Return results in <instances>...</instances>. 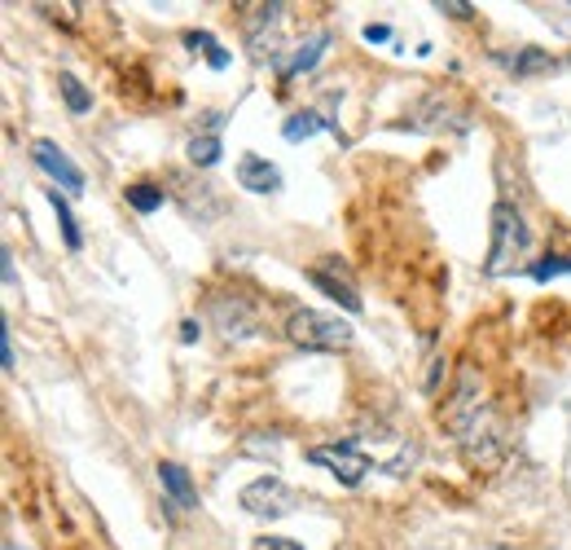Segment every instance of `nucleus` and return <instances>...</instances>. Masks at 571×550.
<instances>
[{"mask_svg": "<svg viewBox=\"0 0 571 550\" xmlns=\"http://www.w3.org/2000/svg\"><path fill=\"white\" fill-rule=\"evenodd\" d=\"M475 388H480V375H475L471 366H462V375H457V388H452V401H448V410H444V418L457 427V436H467L471 423H480V396H475Z\"/></svg>", "mask_w": 571, "mask_h": 550, "instance_id": "obj_6", "label": "nucleus"}, {"mask_svg": "<svg viewBox=\"0 0 571 550\" xmlns=\"http://www.w3.org/2000/svg\"><path fill=\"white\" fill-rule=\"evenodd\" d=\"M238 185L251 194H277L282 190V168L269 163L264 155H243L238 159Z\"/></svg>", "mask_w": 571, "mask_h": 550, "instance_id": "obj_7", "label": "nucleus"}, {"mask_svg": "<svg viewBox=\"0 0 571 550\" xmlns=\"http://www.w3.org/2000/svg\"><path fill=\"white\" fill-rule=\"evenodd\" d=\"M562 273H571V256H549V260L532 265V282H549V278H562Z\"/></svg>", "mask_w": 571, "mask_h": 550, "instance_id": "obj_17", "label": "nucleus"}, {"mask_svg": "<svg viewBox=\"0 0 571 550\" xmlns=\"http://www.w3.org/2000/svg\"><path fill=\"white\" fill-rule=\"evenodd\" d=\"M189 163H198V168H215V163H220V137H215V133L194 137V142H189Z\"/></svg>", "mask_w": 571, "mask_h": 550, "instance_id": "obj_16", "label": "nucleus"}, {"mask_svg": "<svg viewBox=\"0 0 571 550\" xmlns=\"http://www.w3.org/2000/svg\"><path fill=\"white\" fill-rule=\"evenodd\" d=\"M0 366L14 370V344H10V326H0Z\"/></svg>", "mask_w": 571, "mask_h": 550, "instance_id": "obj_21", "label": "nucleus"}, {"mask_svg": "<svg viewBox=\"0 0 571 550\" xmlns=\"http://www.w3.org/2000/svg\"><path fill=\"white\" fill-rule=\"evenodd\" d=\"M32 159H36V168H40L49 181H58L66 194H84V172L75 168V159H71L62 146L36 142V146H32Z\"/></svg>", "mask_w": 571, "mask_h": 550, "instance_id": "obj_5", "label": "nucleus"}, {"mask_svg": "<svg viewBox=\"0 0 571 550\" xmlns=\"http://www.w3.org/2000/svg\"><path fill=\"white\" fill-rule=\"evenodd\" d=\"M545 66H549V58L536 53V49H523V53L514 58V75H532V71H545Z\"/></svg>", "mask_w": 571, "mask_h": 550, "instance_id": "obj_18", "label": "nucleus"}, {"mask_svg": "<svg viewBox=\"0 0 571 550\" xmlns=\"http://www.w3.org/2000/svg\"><path fill=\"white\" fill-rule=\"evenodd\" d=\"M325 45H330V36H312V40H303L277 71H282V80H299L303 71H312L316 62H321V53H325Z\"/></svg>", "mask_w": 571, "mask_h": 550, "instance_id": "obj_10", "label": "nucleus"}, {"mask_svg": "<svg viewBox=\"0 0 571 550\" xmlns=\"http://www.w3.org/2000/svg\"><path fill=\"white\" fill-rule=\"evenodd\" d=\"M532 234H527V220L514 203H497L493 207V247H488V260H484V273L488 278H501L519 265V256L527 252Z\"/></svg>", "mask_w": 571, "mask_h": 550, "instance_id": "obj_2", "label": "nucleus"}, {"mask_svg": "<svg viewBox=\"0 0 571 550\" xmlns=\"http://www.w3.org/2000/svg\"><path fill=\"white\" fill-rule=\"evenodd\" d=\"M45 194H49V203H53V211H58V225H62V239H66V247H71V252H79V247H84V234H79V225H75V216H71L66 198L58 194V185H49Z\"/></svg>", "mask_w": 571, "mask_h": 550, "instance_id": "obj_13", "label": "nucleus"}, {"mask_svg": "<svg viewBox=\"0 0 571 550\" xmlns=\"http://www.w3.org/2000/svg\"><path fill=\"white\" fill-rule=\"evenodd\" d=\"M185 45H189V49H202V53H207V62H211L215 71H224V66H228V49H220L211 32H189V36H185Z\"/></svg>", "mask_w": 571, "mask_h": 550, "instance_id": "obj_15", "label": "nucleus"}, {"mask_svg": "<svg viewBox=\"0 0 571 550\" xmlns=\"http://www.w3.org/2000/svg\"><path fill=\"white\" fill-rule=\"evenodd\" d=\"M0 273H5V286L18 282V273H14V256H10V252H0Z\"/></svg>", "mask_w": 571, "mask_h": 550, "instance_id": "obj_22", "label": "nucleus"}, {"mask_svg": "<svg viewBox=\"0 0 571 550\" xmlns=\"http://www.w3.org/2000/svg\"><path fill=\"white\" fill-rule=\"evenodd\" d=\"M256 550H303V546L290 537H256Z\"/></svg>", "mask_w": 571, "mask_h": 550, "instance_id": "obj_20", "label": "nucleus"}, {"mask_svg": "<svg viewBox=\"0 0 571 550\" xmlns=\"http://www.w3.org/2000/svg\"><path fill=\"white\" fill-rule=\"evenodd\" d=\"M194 340H198V321L185 317V321H181V344H194Z\"/></svg>", "mask_w": 571, "mask_h": 550, "instance_id": "obj_23", "label": "nucleus"}, {"mask_svg": "<svg viewBox=\"0 0 571 550\" xmlns=\"http://www.w3.org/2000/svg\"><path fill=\"white\" fill-rule=\"evenodd\" d=\"M58 88H62V101H66L71 115H88V110H92V93H88L71 71L58 75Z\"/></svg>", "mask_w": 571, "mask_h": 550, "instance_id": "obj_12", "label": "nucleus"}, {"mask_svg": "<svg viewBox=\"0 0 571 550\" xmlns=\"http://www.w3.org/2000/svg\"><path fill=\"white\" fill-rule=\"evenodd\" d=\"M5 550H23V546H18V541H5Z\"/></svg>", "mask_w": 571, "mask_h": 550, "instance_id": "obj_25", "label": "nucleus"}, {"mask_svg": "<svg viewBox=\"0 0 571 550\" xmlns=\"http://www.w3.org/2000/svg\"><path fill=\"white\" fill-rule=\"evenodd\" d=\"M159 480H163L167 498H172L181 511H194V506H198V489H194V480H189V472H185L181 463H159Z\"/></svg>", "mask_w": 571, "mask_h": 550, "instance_id": "obj_8", "label": "nucleus"}, {"mask_svg": "<svg viewBox=\"0 0 571 550\" xmlns=\"http://www.w3.org/2000/svg\"><path fill=\"white\" fill-rule=\"evenodd\" d=\"M308 463H312V467H325L338 485H348V489H357V485L370 476V467H374V463L352 445V440H343V445H312V450H308Z\"/></svg>", "mask_w": 571, "mask_h": 550, "instance_id": "obj_4", "label": "nucleus"}, {"mask_svg": "<svg viewBox=\"0 0 571 550\" xmlns=\"http://www.w3.org/2000/svg\"><path fill=\"white\" fill-rule=\"evenodd\" d=\"M286 340L303 353H338L352 344V326L321 308H295L286 321Z\"/></svg>", "mask_w": 571, "mask_h": 550, "instance_id": "obj_1", "label": "nucleus"}, {"mask_svg": "<svg viewBox=\"0 0 571 550\" xmlns=\"http://www.w3.org/2000/svg\"><path fill=\"white\" fill-rule=\"evenodd\" d=\"M338 133V124H330L325 115H316V110H299V115H290L286 124H282V137L286 142H308V137H316V133Z\"/></svg>", "mask_w": 571, "mask_h": 550, "instance_id": "obj_11", "label": "nucleus"}, {"mask_svg": "<svg viewBox=\"0 0 571 550\" xmlns=\"http://www.w3.org/2000/svg\"><path fill=\"white\" fill-rule=\"evenodd\" d=\"M365 40L374 45V40H392V27H365Z\"/></svg>", "mask_w": 571, "mask_h": 550, "instance_id": "obj_24", "label": "nucleus"}, {"mask_svg": "<svg viewBox=\"0 0 571 550\" xmlns=\"http://www.w3.org/2000/svg\"><path fill=\"white\" fill-rule=\"evenodd\" d=\"M435 10H439V14H448V19H462V23L475 14V5H467V0H439Z\"/></svg>", "mask_w": 571, "mask_h": 550, "instance_id": "obj_19", "label": "nucleus"}, {"mask_svg": "<svg viewBox=\"0 0 571 550\" xmlns=\"http://www.w3.org/2000/svg\"><path fill=\"white\" fill-rule=\"evenodd\" d=\"M128 207L141 211V216H150V211L163 207V190L150 185V181H137V185H128Z\"/></svg>", "mask_w": 571, "mask_h": 550, "instance_id": "obj_14", "label": "nucleus"}, {"mask_svg": "<svg viewBox=\"0 0 571 550\" xmlns=\"http://www.w3.org/2000/svg\"><path fill=\"white\" fill-rule=\"evenodd\" d=\"M308 282H312L316 291H325L330 300H338L348 313H361V295L352 291V282H348V278H338V273H330V269H312V273H308Z\"/></svg>", "mask_w": 571, "mask_h": 550, "instance_id": "obj_9", "label": "nucleus"}, {"mask_svg": "<svg viewBox=\"0 0 571 550\" xmlns=\"http://www.w3.org/2000/svg\"><path fill=\"white\" fill-rule=\"evenodd\" d=\"M238 502H243V511L256 515V520H282V515L299 511L303 498H299L282 476H260V480H251V485L238 493Z\"/></svg>", "mask_w": 571, "mask_h": 550, "instance_id": "obj_3", "label": "nucleus"}]
</instances>
